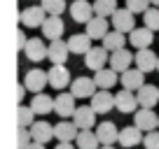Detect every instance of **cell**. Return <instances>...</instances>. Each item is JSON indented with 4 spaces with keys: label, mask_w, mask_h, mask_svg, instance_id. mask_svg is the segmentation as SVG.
<instances>
[{
    "label": "cell",
    "mask_w": 159,
    "mask_h": 149,
    "mask_svg": "<svg viewBox=\"0 0 159 149\" xmlns=\"http://www.w3.org/2000/svg\"><path fill=\"white\" fill-rule=\"evenodd\" d=\"M84 65L89 70H94V72L108 68V65H110V51L105 49L103 45H101V47H91V49L84 54Z\"/></svg>",
    "instance_id": "6da1fadb"
},
{
    "label": "cell",
    "mask_w": 159,
    "mask_h": 149,
    "mask_svg": "<svg viewBox=\"0 0 159 149\" xmlns=\"http://www.w3.org/2000/svg\"><path fill=\"white\" fill-rule=\"evenodd\" d=\"M115 107H117L122 114H136V112L140 109V103H138L136 91L122 89L119 93H115Z\"/></svg>",
    "instance_id": "7a4b0ae2"
},
{
    "label": "cell",
    "mask_w": 159,
    "mask_h": 149,
    "mask_svg": "<svg viewBox=\"0 0 159 149\" xmlns=\"http://www.w3.org/2000/svg\"><path fill=\"white\" fill-rule=\"evenodd\" d=\"M47 16H49V14L45 12V7H42V5H40V7L38 5H30V7H26V10L21 12L19 19H21V23H24L26 28H42V23L47 21Z\"/></svg>",
    "instance_id": "3957f363"
},
{
    "label": "cell",
    "mask_w": 159,
    "mask_h": 149,
    "mask_svg": "<svg viewBox=\"0 0 159 149\" xmlns=\"http://www.w3.org/2000/svg\"><path fill=\"white\" fill-rule=\"evenodd\" d=\"M47 74H49V86L56 91H63L66 86L73 84V77H70V70L66 68V65H52L49 70H47Z\"/></svg>",
    "instance_id": "277c9868"
},
{
    "label": "cell",
    "mask_w": 159,
    "mask_h": 149,
    "mask_svg": "<svg viewBox=\"0 0 159 149\" xmlns=\"http://www.w3.org/2000/svg\"><path fill=\"white\" fill-rule=\"evenodd\" d=\"M49 84V74L40 68H33L26 72V79H24V86L30 91V93H42V89Z\"/></svg>",
    "instance_id": "5b68a950"
},
{
    "label": "cell",
    "mask_w": 159,
    "mask_h": 149,
    "mask_svg": "<svg viewBox=\"0 0 159 149\" xmlns=\"http://www.w3.org/2000/svg\"><path fill=\"white\" fill-rule=\"evenodd\" d=\"M96 91H98V86H96V79H91V77H75L70 84V93L75 98H94Z\"/></svg>",
    "instance_id": "8992f818"
},
{
    "label": "cell",
    "mask_w": 159,
    "mask_h": 149,
    "mask_svg": "<svg viewBox=\"0 0 159 149\" xmlns=\"http://www.w3.org/2000/svg\"><path fill=\"white\" fill-rule=\"evenodd\" d=\"M94 5H91L89 0H75L73 5H70V16H73L75 23H89L94 19Z\"/></svg>",
    "instance_id": "52a82bcc"
},
{
    "label": "cell",
    "mask_w": 159,
    "mask_h": 149,
    "mask_svg": "<svg viewBox=\"0 0 159 149\" xmlns=\"http://www.w3.org/2000/svg\"><path fill=\"white\" fill-rule=\"evenodd\" d=\"M112 28L122 30V33H131L136 28V14L129 10V7H122L112 14Z\"/></svg>",
    "instance_id": "ba28073f"
},
{
    "label": "cell",
    "mask_w": 159,
    "mask_h": 149,
    "mask_svg": "<svg viewBox=\"0 0 159 149\" xmlns=\"http://www.w3.org/2000/svg\"><path fill=\"white\" fill-rule=\"evenodd\" d=\"M134 124L138 126L143 133H150V130H157V128H159V117L154 114L152 109L140 107L138 112L134 114Z\"/></svg>",
    "instance_id": "9c48e42d"
},
{
    "label": "cell",
    "mask_w": 159,
    "mask_h": 149,
    "mask_svg": "<svg viewBox=\"0 0 159 149\" xmlns=\"http://www.w3.org/2000/svg\"><path fill=\"white\" fill-rule=\"evenodd\" d=\"M96 114H98V112H96L91 105H82V107L75 109L73 121L77 124L80 130H91V128H94V124H96Z\"/></svg>",
    "instance_id": "30bf717a"
},
{
    "label": "cell",
    "mask_w": 159,
    "mask_h": 149,
    "mask_svg": "<svg viewBox=\"0 0 159 149\" xmlns=\"http://www.w3.org/2000/svg\"><path fill=\"white\" fill-rule=\"evenodd\" d=\"M136 68L143 70L145 74L152 72V70H157V63H159V54H154L152 47H148V49H138L136 51Z\"/></svg>",
    "instance_id": "8fae6325"
},
{
    "label": "cell",
    "mask_w": 159,
    "mask_h": 149,
    "mask_svg": "<svg viewBox=\"0 0 159 149\" xmlns=\"http://www.w3.org/2000/svg\"><path fill=\"white\" fill-rule=\"evenodd\" d=\"M24 54H26V58H28V61L40 63V61H45L47 54H49V45H45L40 37H30L28 45H26V49H24Z\"/></svg>",
    "instance_id": "7c38bea8"
},
{
    "label": "cell",
    "mask_w": 159,
    "mask_h": 149,
    "mask_svg": "<svg viewBox=\"0 0 159 149\" xmlns=\"http://www.w3.org/2000/svg\"><path fill=\"white\" fill-rule=\"evenodd\" d=\"M145 140V135H143V130L138 128V126H124V128H119V144L124 149H131V147H136V144H140Z\"/></svg>",
    "instance_id": "4fadbf2b"
},
{
    "label": "cell",
    "mask_w": 159,
    "mask_h": 149,
    "mask_svg": "<svg viewBox=\"0 0 159 149\" xmlns=\"http://www.w3.org/2000/svg\"><path fill=\"white\" fill-rule=\"evenodd\" d=\"M91 107H94L98 114H108L115 107V96L110 93L108 89H98L94 93V98H91Z\"/></svg>",
    "instance_id": "5bb4252c"
},
{
    "label": "cell",
    "mask_w": 159,
    "mask_h": 149,
    "mask_svg": "<svg viewBox=\"0 0 159 149\" xmlns=\"http://www.w3.org/2000/svg\"><path fill=\"white\" fill-rule=\"evenodd\" d=\"M75 96L73 93H59L54 98V112L61 117V119H68V117L75 114Z\"/></svg>",
    "instance_id": "9a60e30c"
},
{
    "label": "cell",
    "mask_w": 159,
    "mask_h": 149,
    "mask_svg": "<svg viewBox=\"0 0 159 149\" xmlns=\"http://www.w3.org/2000/svg\"><path fill=\"white\" fill-rule=\"evenodd\" d=\"M63 30H66V23L61 16H47V21L42 23V37H47L49 42L61 40Z\"/></svg>",
    "instance_id": "2e32d148"
},
{
    "label": "cell",
    "mask_w": 159,
    "mask_h": 149,
    "mask_svg": "<svg viewBox=\"0 0 159 149\" xmlns=\"http://www.w3.org/2000/svg\"><path fill=\"white\" fill-rule=\"evenodd\" d=\"M119 82H122L124 89L138 91L140 86L145 84V72H143V70H138V68H129V70H124V72L119 74Z\"/></svg>",
    "instance_id": "e0dca14e"
},
{
    "label": "cell",
    "mask_w": 159,
    "mask_h": 149,
    "mask_svg": "<svg viewBox=\"0 0 159 149\" xmlns=\"http://www.w3.org/2000/svg\"><path fill=\"white\" fill-rule=\"evenodd\" d=\"M152 40H154V30H150L148 26L134 28L129 33V42H131V47H136V49H148V47H152Z\"/></svg>",
    "instance_id": "ac0fdd59"
},
{
    "label": "cell",
    "mask_w": 159,
    "mask_h": 149,
    "mask_svg": "<svg viewBox=\"0 0 159 149\" xmlns=\"http://www.w3.org/2000/svg\"><path fill=\"white\" fill-rule=\"evenodd\" d=\"M131 61H136V54H131V51L124 47V49H117V51L110 54V68L117 70V72L122 74L124 70L131 68Z\"/></svg>",
    "instance_id": "d6986e66"
},
{
    "label": "cell",
    "mask_w": 159,
    "mask_h": 149,
    "mask_svg": "<svg viewBox=\"0 0 159 149\" xmlns=\"http://www.w3.org/2000/svg\"><path fill=\"white\" fill-rule=\"evenodd\" d=\"M54 135H56V140H59V142H73V140H77L80 128H77V124H75V121L63 119V121H59V124L54 126Z\"/></svg>",
    "instance_id": "ffe728a7"
},
{
    "label": "cell",
    "mask_w": 159,
    "mask_h": 149,
    "mask_svg": "<svg viewBox=\"0 0 159 149\" xmlns=\"http://www.w3.org/2000/svg\"><path fill=\"white\" fill-rule=\"evenodd\" d=\"M68 54H70L68 42H63V40L49 42V54H47V58L52 61V65H66V61H68Z\"/></svg>",
    "instance_id": "44dd1931"
},
{
    "label": "cell",
    "mask_w": 159,
    "mask_h": 149,
    "mask_svg": "<svg viewBox=\"0 0 159 149\" xmlns=\"http://www.w3.org/2000/svg\"><path fill=\"white\" fill-rule=\"evenodd\" d=\"M136 96H138L140 107L154 109V105L159 103V86H154V84H143L138 91H136Z\"/></svg>",
    "instance_id": "7402d4cb"
},
{
    "label": "cell",
    "mask_w": 159,
    "mask_h": 149,
    "mask_svg": "<svg viewBox=\"0 0 159 149\" xmlns=\"http://www.w3.org/2000/svg\"><path fill=\"white\" fill-rule=\"evenodd\" d=\"M30 135H33V142H40V144H47L49 140H54V126L49 121H35L30 126Z\"/></svg>",
    "instance_id": "603a6c76"
},
{
    "label": "cell",
    "mask_w": 159,
    "mask_h": 149,
    "mask_svg": "<svg viewBox=\"0 0 159 149\" xmlns=\"http://www.w3.org/2000/svg\"><path fill=\"white\" fill-rule=\"evenodd\" d=\"M96 135H98L101 144H115L119 142V128L112 124V121H101L96 126Z\"/></svg>",
    "instance_id": "cb8c5ba5"
},
{
    "label": "cell",
    "mask_w": 159,
    "mask_h": 149,
    "mask_svg": "<svg viewBox=\"0 0 159 149\" xmlns=\"http://www.w3.org/2000/svg\"><path fill=\"white\" fill-rule=\"evenodd\" d=\"M87 30L84 33L89 35L91 40H103L105 35L110 33V26H108V19L105 16H94V19L89 21V23H84Z\"/></svg>",
    "instance_id": "d4e9b609"
},
{
    "label": "cell",
    "mask_w": 159,
    "mask_h": 149,
    "mask_svg": "<svg viewBox=\"0 0 159 149\" xmlns=\"http://www.w3.org/2000/svg\"><path fill=\"white\" fill-rule=\"evenodd\" d=\"M94 79H96V86L98 89H112L115 84L119 82V72L117 70H112L108 65V68H103V70H98V72H94Z\"/></svg>",
    "instance_id": "484cf974"
},
{
    "label": "cell",
    "mask_w": 159,
    "mask_h": 149,
    "mask_svg": "<svg viewBox=\"0 0 159 149\" xmlns=\"http://www.w3.org/2000/svg\"><path fill=\"white\" fill-rule=\"evenodd\" d=\"M101 42H103V47L110 51V54H112V51H117V49H124L126 42H129V37H126V33H122V30H115V28H112Z\"/></svg>",
    "instance_id": "4316f807"
},
{
    "label": "cell",
    "mask_w": 159,
    "mask_h": 149,
    "mask_svg": "<svg viewBox=\"0 0 159 149\" xmlns=\"http://www.w3.org/2000/svg\"><path fill=\"white\" fill-rule=\"evenodd\" d=\"M68 47H70V54H82L84 56L87 51L91 49V37L87 33H75L68 37Z\"/></svg>",
    "instance_id": "83f0119b"
},
{
    "label": "cell",
    "mask_w": 159,
    "mask_h": 149,
    "mask_svg": "<svg viewBox=\"0 0 159 149\" xmlns=\"http://www.w3.org/2000/svg\"><path fill=\"white\" fill-rule=\"evenodd\" d=\"M30 107H33L35 114H52L54 112V98H49L47 93H35L30 100Z\"/></svg>",
    "instance_id": "f1b7e54d"
},
{
    "label": "cell",
    "mask_w": 159,
    "mask_h": 149,
    "mask_svg": "<svg viewBox=\"0 0 159 149\" xmlns=\"http://www.w3.org/2000/svg\"><path fill=\"white\" fill-rule=\"evenodd\" d=\"M77 149H101L103 144H101V140H98V135L94 133V130H80V135H77Z\"/></svg>",
    "instance_id": "f546056e"
},
{
    "label": "cell",
    "mask_w": 159,
    "mask_h": 149,
    "mask_svg": "<svg viewBox=\"0 0 159 149\" xmlns=\"http://www.w3.org/2000/svg\"><path fill=\"white\" fill-rule=\"evenodd\" d=\"M16 124H19V128H30L35 124V112L30 105H19V109H16Z\"/></svg>",
    "instance_id": "4dcf8cb0"
},
{
    "label": "cell",
    "mask_w": 159,
    "mask_h": 149,
    "mask_svg": "<svg viewBox=\"0 0 159 149\" xmlns=\"http://www.w3.org/2000/svg\"><path fill=\"white\" fill-rule=\"evenodd\" d=\"M119 7H117V0H94V12H96V16H112L115 12H117Z\"/></svg>",
    "instance_id": "1f68e13d"
},
{
    "label": "cell",
    "mask_w": 159,
    "mask_h": 149,
    "mask_svg": "<svg viewBox=\"0 0 159 149\" xmlns=\"http://www.w3.org/2000/svg\"><path fill=\"white\" fill-rule=\"evenodd\" d=\"M40 5L45 7V12L49 16H61L66 12V0H42Z\"/></svg>",
    "instance_id": "d6a6232c"
},
{
    "label": "cell",
    "mask_w": 159,
    "mask_h": 149,
    "mask_svg": "<svg viewBox=\"0 0 159 149\" xmlns=\"http://www.w3.org/2000/svg\"><path fill=\"white\" fill-rule=\"evenodd\" d=\"M143 23L148 26L150 30H159V7H150L143 14Z\"/></svg>",
    "instance_id": "836d02e7"
},
{
    "label": "cell",
    "mask_w": 159,
    "mask_h": 149,
    "mask_svg": "<svg viewBox=\"0 0 159 149\" xmlns=\"http://www.w3.org/2000/svg\"><path fill=\"white\" fill-rule=\"evenodd\" d=\"M150 2L152 0H126V7H129L134 14H145L150 10Z\"/></svg>",
    "instance_id": "e575fe53"
},
{
    "label": "cell",
    "mask_w": 159,
    "mask_h": 149,
    "mask_svg": "<svg viewBox=\"0 0 159 149\" xmlns=\"http://www.w3.org/2000/svg\"><path fill=\"white\" fill-rule=\"evenodd\" d=\"M143 147H145V149H159V128H157V130H150V133H145Z\"/></svg>",
    "instance_id": "d590c367"
},
{
    "label": "cell",
    "mask_w": 159,
    "mask_h": 149,
    "mask_svg": "<svg viewBox=\"0 0 159 149\" xmlns=\"http://www.w3.org/2000/svg\"><path fill=\"white\" fill-rule=\"evenodd\" d=\"M30 142H33L30 128H19V138H16V144H19V149H26Z\"/></svg>",
    "instance_id": "8d00e7d4"
},
{
    "label": "cell",
    "mask_w": 159,
    "mask_h": 149,
    "mask_svg": "<svg viewBox=\"0 0 159 149\" xmlns=\"http://www.w3.org/2000/svg\"><path fill=\"white\" fill-rule=\"evenodd\" d=\"M26 45H28V40H26V35L21 33H16V49H26Z\"/></svg>",
    "instance_id": "74e56055"
},
{
    "label": "cell",
    "mask_w": 159,
    "mask_h": 149,
    "mask_svg": "<svg viewBox=\"0 0 159 149\" xmlns=\"http://www.w3.org/2000/svg\"><path fill=\"white\" fill-rule=\"evenodd\" d=\"M24 91H28V89H26L24 84H21V86H16V100H21V98H24V96H26Z\"/></svg>",
    "instance_id": "f35d334b"
},
{
    "label": "cell",
    "mask_w": 159,
    "mask_h": 149,
    "mask_svg": "<svg viewBox=\"0 0 159 149\" xmlns=\"http://www.w3.org/2000/svg\"><path fill=\"white\" fill-rule=\"evenodd\" d=\"M56 149H75V147L70 142H59V144H56Z\"/></svg>",
    "instance_id": "ab89813d"
},
{
    "label": "cell",
    "mask_w": 159,
    "mask_h": 149,
    "mask_svg": "<svg viewBox=\"0 0 159 149\" xmlns=\"http://www.w3.org/2000/svg\"><path fill=\"white\" fill-rule=\"evenodd\" d=\"M26 149H45V144H40V142H30Z\"/></svg>",
    "instance_id": "60d3db41"
},
{
    "label": "cell",
    "mask_w": 159,
    "mask_h": 149,
    "mask_svg": "<svg viewBox=\"0 0 159 149\" xmlns=\"http://www.w3.org/2000/svg\"><path fill=\"white\" fill-rule=\"evenodd\" d=\"M101 149H115V147H112V144H103Z\"/></svg>",
    "instance_id": "b9f144b4"
},
{
    "label": "cell",
    "mask_w": 159,
    "mask_h": 149,
    "mask_svg": "<svg viewBox=\"0 0 159 149\" xmlns=\"http://www.w3.org/2000/svg\"><path fill=\"white\" fill-rule=\"evenodd\" d=\"M152 5H154V7H159V0H152Z\"/></svg>",
    "instance_id": "7bdbcfd3"
},
{
    "label": "cell",
    "mask_w": 159,
    "mask_h": 149,
    "mask_svg": "<svg viewBox=\"0 0 159 149\" xmlns=\"http://www.w3.org/2000/svg\"><path fill=\"white\" fill-rule=\"evenodd\" d=\"M157 72H159V63H157Z\"/></svg>",
    "instance_id": "ee69618b"
}]
</instances>
